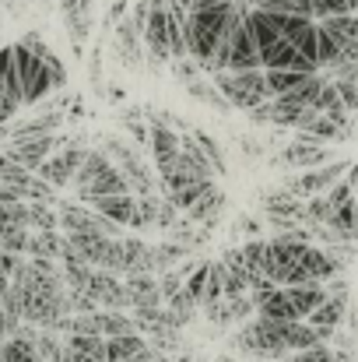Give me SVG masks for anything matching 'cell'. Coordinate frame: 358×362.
<instances>
[{
	"label": "cell",
	"instance_id": "f546056e",
	"mask_svg": "<svg viewBox=\"0 0 358 362\" xmlns=\"http://www.w3.org/2000/svg\"><path fill=\"white\" fill-rule=\"evenodd\" d=\"M253 7H263V11H281V14H299V18H313L309 0H253Z\"/></svg>",
	"mask_w": 358,
	"mask_h": 362
},
{
	"label": "cell",
	"instance_id": "f1b7e54d",
	"mask_svg": "<svg viewBox=\"0 0 358 362\" xmlns=\"http://www.w3.org/2000/svg\"><path fill=\"white\" fill-rule=\"evenodd\" d=\"M263 78H267V92L274 99V95H285L288 88H295L306 74L302 71H263Z\"/></svg>",
	"mask_w": 358,
	"mask_h": 362
},
{
	"label": "cell",
	"instance_id": "4316f807",
	"mask_svg": "<svg viewBox=\"0 0 358 362\" xmlns=\"http://www.w3.org/2000/svg\"><path fill=\"white\" fill-rule=\"evenodd\" d=\"M64 349H71V352H78V356H88V359H99L106 362V338H99V334H64Z\"/></svg>",
	"mask_w": 358,
	"mask_h": 362
},
{
	"label": "cell",
	"instance_id": "83f0119b",
	"mask_svg": "<svg viewBox=\"0 0 358 362\" xmlns=\"http://www.w3.org/2000/svg\"><path fill=\"white\" fill-rule=\"evenodd\" d=\"M186 134H190V137L197 141V148L208 155V162L215 165V173H218V176H225V151H222V144H218L208 130H197V127H190Z\"/></svg>",
	"mask_w": 358,
	"mask_h": 362
},
{
	"label": "cell",
	"instance_id": "2e32d148",
	"mask_svg": "<svg viewBox=\"0 0 358 362\" xmlns=\"http://www.w3.org/2000/svg\"><path fill=\"white\" fill-rule=\"evenodd\" d=\"M123 288H126V303L130 310H151V306H165L162 288H158V274H119Z\"/></svg>",
	"mask_w": 358,
	"mask_h": 362
},
{
	"label": "cell",
	"instance_id": "cb8c5ba5",
	"mask_svg": "<svg viewBox=\"0 0 358 362\" xmlns=\"http://www.w3.org/2000/svg\"><path fill=\"white\" fill-rule=\"evenodd\" d=\"M25 211H28V233H53V229H60V218H56V201H32V204H25Z\"/></svg>",
	"mask_w": 358,
	"mask_h": 362
},
{
	"label": "cell",
	"instance_id": "7a4b0ae2",
	"mask_svg": "<svg viewBox=\"0 0 358 362\" xmlns=\"http://www.w3.org/2000/svg\"><path fill=\"white\" fill-rule=\"evenodd\" d=\"M285 331H288V320H270V317L253 313L239 324V331L232 334V345L249 359L278 362L288 356V334Z\"/></svg>",
	"mask_w": 358,
	"mask_h": 362
},
{
	"label": "cell",
	"instance_id": "484cf974",
	"mask_svg": "<svg viewBox=\"0 0 358 362\" xmlns=\"http://www.w3.org/2000/svg\"><path fill=\"white\" fill-rule=\"evenodd\" d=\"M141 349H148V338H144L141 331L106 338V362H123V359H130V356H137Z\"/></svg>",
	"mask_w": 358,
	"mask_h": 362
},
{
	"label": "cell",
	"instance_id": "7c38bea8",
	"mask_svg": "<svg viewBox=\"0 0 358 362\" xmlns=\"http://www.w3.org/2000/svg\"><path fill=\"white\" fill-rule=\"evenodd\" d=\"M60 18H64V28H67V39L74 46V57L85 53V42L92 35V25H95V11H92V0H60Z\"/></svg>",
	"mask_w": 358,
	"mask_h": 362
},
{
	"label": "cell",
	"instance_id": "e0dca14e",
	"mask_svg": "<svg viewBox=\"0 0 358 362\" xmlns=\"http://www.w3.org/2000/svg\"><path fill=\"white\" fill-rule=\"evenodd\" d=\"M260 67V49H256V39L246 25V18L236 25L232 32V46H229V64L225 71H256Z\"/></svg>",
	"mask_w": 358,
	"mask_h": 362
},
{
	"label": "cell",
	"instance_id": "ac0fdd59",
	"mask_svg": "<svg viewBox=\"0 0 358 362\" xmlns=\"http://www.w3.org/2000/svg\"><path fill=\"white\" fill-rule=\"evenodd\" d=\"M95 215L117 222L119 229H130L133 226V215H137V197L133 194H106V197H92L85 201Z\"/></svg>",
	"mask_w": 358,
	"mask_h": 362
},
{
	"label": "cell",
	"instance_id": "52a82bcc",
	"mask_svg": "<svg viewBox=\"0 0 358 362\" xmlns=\"http://www.w3.org/2000/svg\"><path fill=\"white\" fill-rule=\"evenodd\" d=\"M85 144H71V141H64L56 151H49V158L35 169L53 190H67L71 187V180H74V173H78V165H81V158H85Z\"/></svg>",
	"mask_w": 358,
	"mask_h": 362
},
{
	"label": "cell",
	"instance_id": "5bb4252c",
	"mask_svg": "<svg viewBox=\"0 0 358 362\" xmlns=\"http://www.w3.org/2000/svg\"><path fill=\"white\" fill-rule=\"evenodd\" d=\"M330 158H334L330 144H316V141H302V137H295L292 144H285L278 151V165H285V169H313Z\"/></svg>",
	"mask_w": 358,
	"mask_h": 362
},
{
	"label": "cell",
	"instance_id": "9c48e42d",
	"mask_svg": "<svg viewBox=\"0 0 358 362\" xmlns=\"http://www.w3.org/2000/svg\"><path fill=\"white\" fill-rule=\"evenodd\" d=\"M179 218V211L155 190V194H144V197H137V215H133V233H169L172 229V222Z\"/></svg>",
	"mask_w": 358,
	"mask_h": 362
},
{
	"label": "cell",
	"instance_id": "ba28073f",
	"mask_svg": "<svg viewBox=\"0 0 358 362\" xmlns=\"http://www.w3.org/2000/svg\"><path fill=\"white\" fill-rule=\"evenodd\" d=\"M348 173V162H341V158H330V162H323V165H313V169H302L299 176H292L288 180V187L285 190H292L295 197H316V194H327L341 176Z\"/></svg>",
	"mask_w": 358,
	"mask_h": 362
},
{
	"label": "cell",
	"instance_id": "e575fe53",
	"mask_svg": "<svg viewBox=\"0 0 358 362\" xmlns=\"http://www.w3.org/2000/svg\"><path fill=\"white\" fill-rule=\"evenodd\" d=\"M278 362H281V359H278Z\"/></svg>",
	"mask_w": 358,
	"mask_h": 362
},
{
	"label": "cell",
	"instance_id": "30bf717a",
	"mask_svg": "<svg viewBox=\"0 0 358 362\" xmlns=\"http://www.w3.org/2000/svg\"><path fill=\"white\" fill-rule=\"evenodd\" d=\"M113 60L123 71H144V42H141V28L130 14H123L113 25Z\"/></svg>",
	"mask_w": 358,
	"mask_h": 362
},
{
	"label": "cell",
	"instance_id": "3957f363",
	"mask_svg": "<svg viewBox=\"0 0 358 362\" xmlns=\"http://www.w3.org/2000/svg\"><path fill=\"white\" fill-rule=\"evenodd\" d=\"M67 190H74L78 201H92V197H106V194H130L123 173L113 165V158L102 148L85 151V158H81V165H78Z\"/></svg>",
	"mask_w": 358,
	"mask_h": 362
},
{
	"label": "cell",
	"instance_id": "d6a6232c",
	"mask_svg": "<svg viewBox=\"0 0 358 362\" xmlns=\"http://www.w3.org/2000/svg\"><path fill=\"white\" fill-rule=\"evenodd\" d=\"M123 127H126V134H130L137 144H148V123L141 120L137 113H123Z\"/></svg>",
	"mask_w": 358,
	"mask_h": 362
},
{
	"label": "cell",
	"instance_id": "d4e9b609",
	"mask_svg": "<svg viewBox=\"0 0 358 362\" xmlns=\"http://www.w3.org/2000/svg\"><path fill=\"white\" fill-rule=\"evenodd\" d=\"M60 250H64V233H60V229H53V233H28V246H25V257L60 260Z\"/></svg>",
	"mask_w": 358,
	"mask_h": 362
},
{
	"label": "cell",
	"instance_id": "1f68e13d",
	"mask_svg": "<svg viewBox=\"0 0 358 362\" xmlns=\"http://www.w3.org/2000/svg\"><path fill=\"white\" fill-rule=\"evenodd\" d=\"M330 356H334L330 341H320V345H313V349H302V352L285 356L281 362H330Z\"/></svg>",
	"mask_w": 358,
	"mask_h": 362
},
{
	"label": "cell",
	"instance_id": "4fadbf2b",
	"mask_svg": "<svg viewBox=\"0 0 358 362\" xmlns=\"http://www.w3.org/2000/svg\"><path fill=\"white\" fill-rule=\"evenodd\" d=\"M345 313H348V292H327V299L306 317V324L316 327L323 341H330L338 334V327L345 324Z\"/></svg>",
	"mask_w": 358,
	"mask_h": 362
},
{
	"label": "cell",
	"instance_id": "44dd1931",
	"mask_svg": "<svg viewBox=\"0 0 358 362\" xmlns=\"http://www.w3.org/2000/svg\"><path fill=\"white\" fill-rule=\"evenodd\" d=\"M327 229H330L334 243H358V197L334 208V215L327 218Z\"/></svg>",
	"mask_w": 358,
	"mask_h": 362
},
{
	"label": "cell",
	"instance_id": "6da1fadb",
	"mask_svg": "<svg viewBox=\"0 0 358 362\" xmlns=\"http://www.w3.org/2000/svg\"><path fill=\"white\" fill-rule=\"evenodd\" d=\"M14 67H18V81H21V103L35 106L46 95L60 92L67 85V67L60 64V57L46 46L42 53H32L25 42H14Z\"/></svg>",
	"mask_w": 358,
	"mask_h": 362
},
{
	"label": "cell",
	"instance_id": "603a6c76",
	"mask_svg": "<svg viewBox=\"0 0 358 362\" xmlns=\"http://www.w3.org/2000/svg\"><path fill=\"white\" fill-rule=\"evenodd\" d=\"M151 253H155V274H162V271H172V267H179L183 260H190V257H193V250L179 246L176 240L151 243Z\"/></svg>",
	"mask_w": 358,
	"mask_h": 362
},
{
	"label": "cell",
	"instance_id": "7402d4cb",
	"mask_svg": "<svg viewBox=\"0 0 358 362\" xmlns=\"http://www.w3.org/2000/svg\"><path fill=\"white\" fill-rule=\"evenodd\" d=\"M183 92H186L190 99H197L201 106H208V110H218V113H229V110H232V106L225 103V95H222V92L215 88V81H211L208 74L183 81Z\"/></svg>",
	"mask_w": 358,
	"mask_h": 362
},
{
	"label": "cell",
	"instance_id": "d6986e66",
	"mask_svg": "<svg viewBox=\"0 0 358 362\" xmlns=\"http://www.w3.org/2000/svg\"><path fill=\"white\" fill-rule=\"evenodd\" d=\"M148 144H151L155 165H162V162L179 155V130H172L169 123H162L155 113H148Z\"/></svg>",
	"mask_w": 358,
	"mask_h": 362
},
{
	"label": "cell",
	"instance_id": "5b68a950",
	"mask_svg": "<svg viewBox=\"0 0 358 362\" xmlns=\"http://www.w3.org/2000/svg\"><path fill=\"white\" fill-rule=\"evenodd\" d=\"M102 151L113 158V165L123 173V180H126V187H130L133 197H144V194H155V190H158V176H155L151 165L141 158V151L130 148L123 137H106V141H102Z\"/></svg>",
	"mask_w": 358,
	"mask_h": 362
},
{
	"label": "cell",
	"instance_id": "8992f818",
	"mask_svg": "<svg viewBox=\"0 0 358 362\" xmlns=\"http://www.w3.org/2000/svg\"><path fill=\"white\" fill-rule=\"evenodd\" d=\"M67 137H60V134H35V137H7V144H4V155L11 158V162H18V165H25V169H39L46 158H49V151H56L60 144H64Z\"/></svg>",
	"mask_w": 358,
	"mask_h": 362
},
{
	"label": "cell",
	"instance_id": "836d02e7",
	"mask_svg": "<svg viewBox=\"0 0 358 362\" xmlns=\"http://www.w3.org/2000/svg\"><path fill=\"white\" fill-rule=\"evenodd\" d=\"M7 281H11V278H7V274H4V271H0V296H4V292H7Z\"/></svg>",
	"mask_w": 358,
	"mask_h": 362
},
{
	"label": "cell",
	"instance_id": "9a60e30c",
	"mask_svg": "<svg viewBox=\"0 0 358 362\" xmlns=\"http://www.w3.org/2000/svg\"><path fill=\"white\" fill-rule=\"evenodd\" d=\"M225 204H229V197H225V190L218 187V180L211 183V187H204L201 190V197L183 211L190 222H197V226H208V229H215L218 226V218H222V211H225Z\"/></svg>",
	"mask_w": 358,
	"mask_h": 362
},
{
	"label": "cell",
	"instance_id": "4dcf8cb0",
	"mask_svg": "<svg viewBox=\"0 0 358 362\" xmlns=\"http://www.w3.org/2000/svg\"><path fill=\"white\" fill-rule=\"evenodd\" d=\"M309 7H313V21L338 18V14H352V0H309Z\"/></svg>",
	"mask_w": 358,
	"mask_h": 362
},
{
	"label": "cell",
	"instance_id": "277c9868",
	"mask_svg": "<svg viewBox=\"0 0 358 362\" xmlns=\"http://www.w3.org/2000/svg\"><path fill=\"white\" fill-rule=\"evenodd\" d=\"M211 81L225 95V103L232 110H242V113H249L253 106L270 99L263 67H256V71H218V74H211Z\"/></svg>",
	"mask_w": 358,
	"mask_h": 362
},
{
	"label": "cell",
	"instance_id": "ffe728a7",
	"mask_svg": "<svg viewBox=\"0 0 358 362\" xmlns=\"http://www.w3.org/2000/svg\"><path fill=\"white\" fill-rule=\"evenodd\" d=\"M123 274H155V253L151 243L141 233L123 236Z\"/></svg>",
	"mask_w": 358,
	"mask_h": 362
},
{
	"label": "cell",
	"instance_id": "8fae6325",
	"mask_svg": "<svg viewBox=\"0 0 358 362\" xmlns=\"http://www.w3.org/2000/svg\"><path fill=\"white\" fill-rule=\"evenodd\" d=\"M99 310H130L126 303V288H123V278L119 274H109V271H92L85 288H81Z\"/></svg>",
	"mask_w": 358,
	"mask_h": 362
}]
</instances>
